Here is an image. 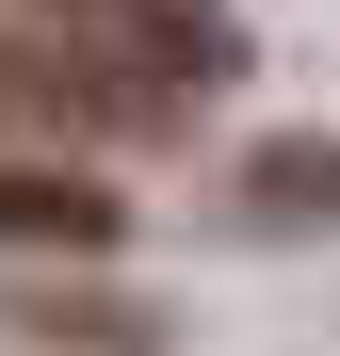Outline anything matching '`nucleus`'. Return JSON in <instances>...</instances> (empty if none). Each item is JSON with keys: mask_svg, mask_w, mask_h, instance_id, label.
<instances>
[{"mask_svg": "<svg viewBox=\"0 0 340 356\" xmlns=\"http://www.w3.org/2000/svg\"><path fill=\"white\" fill-rule=\"evenodd\" d=\"M33 49L97 97V130H146V146L179 130L227 65H243L211 0H33Z\"/></svg>", "mask_w": 340, "mask_h": 356, "instance_id": "f257e3e1", "label": "nucleus"}, {"mask_svg": "<svg viewBox=\"0 0 340 356\" xmlns=\"http://www.w3.org/2000/svg\"><path fill=\"white\" fill-rule=\"evenodd\" d=\"M0 243L97 259V243H113V195H97V178H49V162H0Z\"/></svg>", "mask_w": 340, "mask_h": 356, "instance_id": "f03ea898", "label": "nucleus"}, {"mask_svg": "<svg viewBox=\"0 0 340 356\" xmlns=\"http://www.w3.org/2000/svg\"><path fill=\"white\" fill-rule=\"evenodd\" d=\"M243 211H259V227H340V146H308V130L259 146V162H243Z\"/></svg>", "mask_w": 340, "mask_h": 356, "instance_id": "7ed1b4c3", "label": "nucleus"}, {"mask_svg": "<svg viewBox=\"0 0 340 356\" xmlns=\"http://www.w3.org/2000/svg\"><path fill=\"white\" fill-rule=\"evenodd\" d=\"M0 130H97V97H81V81L17 33V49H0Z\"/></svg>", "mask_w": 340, "mask_h": 356, "instance_id": "20e7f679", "label": "nucleus"}]
</instances>
